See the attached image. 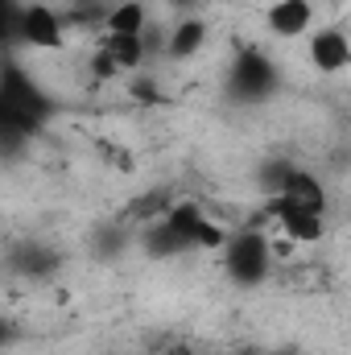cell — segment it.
Here are the masks:
<instances>
[{
	"instance_id": "52a82bcc",
	"label": "cell",
	"mask_w": 351,
	"mask_h": 355,
	"mask_svg": "<svg viewBox=\"0 0 351 355\" xmlns=\"http://www.w3.org/2000/svg\"><path fill=\"white\" fill-rule=\"evenodd\" d=\"M103 29L108 33H124V37H141L149 29V12H145V0H120L103 12Z\"/></svg>"
},
{
	"instance_id": "6da1fadb",
	"label": "cell",
	"mask_w": 351,
	"mask_h": 355,
	"mask_svg": "<svg viewBox=\"0 0 351 355\" xmlns=\"http://www.w3.org/2000/svg\"><path fill=\"white\" fill-rule=\"evenodd\" d=\"M223 268L236 285H261L273 268V257H268V236L244 227V232H232L223 240Z\"/></svg>"
},
{
	"instance_id": "3957f363",
	"label": "cell",
	"mask_w": 351,
	"mask_h": 355,
	"mask_svg": "<svg viewBox=\"0 0 351 355\" xmlns=\"http://www.w3.org/2000/svg\"><path fill=\"white\" fill-rule=\"evenodd\" d=\"M228 91H232L236 99H244V103L264 99L268 91H277V71H273V62L264 58L261 50H244V54L236 58L232 75H228Z\"/></svg>"
},
{
	"instance_id": "7c38bea8",
	"label": "cell",
	"mask_w": 351,
	"mask_h": 355,
	"mask_svg": "<svg viewBox=\"0 0 351 355\" xmlns=\"http://www.w3.org/2000/svg\"><path fill=\"white\" fill-rule=\"evenodd\" d=\"M162 355H194V347H190V343H170Z\"/></svg>"
},
{
	"instance_id": "ba28073f",
	"label": "cell",
	"mask_w": 351,
	"mask_h": 355,
	"mask_svg": "<svg viewBox=\"0 0 351 355\" xmlns=\"http://www.w3.org/2000/svg\"><path fill=\"white\" fill-rule=\"evenodd\" d=\"M99 50L120 67V75L124 71H137L145 58H149V50H145V37H124V33H103V42H99Z\"/></svg>"
},
{
	"instance_id": "9c48e42d",
	"label": "cell",
	"mask_w": 351,
	"mask_h": 355,
	"mask_svg": "<svg viewBox=\"0 0 351 355\" xmlns=\"http://www.w3.org/2000/svg\"><path fill=\"white\" fill-rule=\"evenodd\" d=\"M145 248H149V257L166 261V257H178V252H186V240L178 236V232L170 227V223H166V219H157V223L145 232Z\"/></svg>"
},
{
	"instance_id": "277c9868",
	"label": "cell",
	"mask_w": 351,
	"mask_h": 355,
	"mask_svg": "<svg viewBox=\"0 0 351 355\" xmlns=\"http://www.w3.org/2000/svg\"><path fill=\"white\" fill-rule=\"evenodd\" d=\"M310 62L323 75H343L351 67V42L343 29H318L310 37Z\"/></svg>"
},
{
	"instance_id": "7a4b0ae2",
	"label": "cell",
	"mask_w": 351,
	"mask_h": 355,
	"mask_svg": "<svg viewBox=\"0 0 351 355\" xmlns=\"http://www.w3.org/2000/svg\"><path fill=\"white\" fill-rule=\"evenodd\" d=\"M17 37L33 50H62L67 42V25H62V12L50 8V4H25L17 12Z\"/></svg>"
},
{
	"instance_id": "5bb4252c",
	"label": "cell",
	"mask_w": 351,
	"mask_h": 355,
	"mask_svg": "<svg viewBox=\"0 0 351 355\" xmlns=\"http://www.w3.org/2000/svg\"><path fill=\"white\" fill-rule=\"evenodd\" d=\"M174 4H198V0H174Z\"/></svg>"
},
{
	"instance_id": "30bf717a",
	"label": "cell",
	"mask_w": 351,
	"mask_h": 355,
	"mask_svg": "<svg viewBox=\"0 0 351 355\" xmlns=\"http://www.w3.org/2000/svg\"><path fill=\"white\" fill-rule=\"evenodd\" d=\"M91 67H95V75L99 79H120V67L103 54V50H95V58H91Z\"/></svg>"
},
{
	"instance_id": "8fae6325",
	"label": "cell",
	"mask_w": 351,
	"mask_h": 355,
	"mask_svg": "<svg viewBox=\"0 0 351 355\" xmlns=\"http://www.w3.org/2000/svg\"><path fill=\"white\" fill-rule=\"evenodd\" d=\"M12 339H17V327H12L8 318H0V347H8Z\"/></svg>"
},
{
	"instance_id": "4fadbf2b",
	"label": "cell",
	"mask_w": 351,
	"mask_h": 355,
	"mask_svg": "<svg viewBox=\"0 0 351 355\" xmlns=\"http://www.w3.org/2000/svg\"><path fill=\"white\" fill-rule=\"evenodd\" d=\"M236 355H264V352H252V347H244V352H236Z\"/></svg>"
},
{
	"instance_id": "8992f818",
	"label": "cell",
	"mask_w": 351,
	"mask_h": 355,
	"mask_svg": "<svg viewBox=\"0 0 351 355\" xmlns=\"http://www.w3.org/2000/svg\"><path fill=\"white\" fill-rule=\"evenodd\" d=\"M207 21L203 17H182L174 29H170V37L162 42V50L170 54V58H194L203 46H207Z\"/></svg>"
},
{
	"instance_id": "5b68a950",
	"label": "cell",
	"mask_w": 351,
	"mask_h": 355,
	"mask_svg": "<svg viewBox=\"0 0 351 355\" xmlns=\"http://www.w3.org/2000/svg\"><path fill=\"white\" fill-rule=\"evenodd\" d=\"M264 21H268V33L273 37H302V33H310V25H314V4L310 0H273L268 4V12H264Z\"/></svg>"
}]
</instances>
